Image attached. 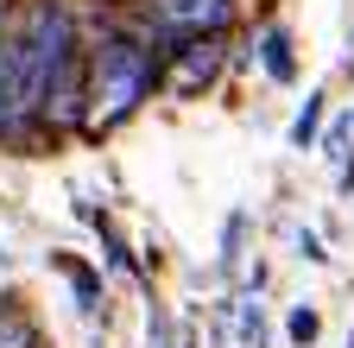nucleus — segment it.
I'll return each mask as SVG.
<instances>
[{"mask_svg":"<svg viewBox=\"0 0 354 348\" xmlns=\"http://www.w3.org/2000/svg\"><path fill=\"white\" fill-rule=\"evenodd\" d=\"M152 82H158V57L146 51V38H108V45L95 51V108H88V120L95 127H114V120H127L133 108H140L146 95H152Z\"/></svg>","mask_w":354,"mask_h":348,"instance_id":"obj_1","label":"nucleus"},{"mask_svg":"<svg viewBox=\"0 0 354 348\" xmlns=\"http://www.w3.org/2000/svg\"><path fill=\"white\" fill-rule=\"evenodd\" d=\"M215 70H221V38L209 32H196L184 51H177V70H171V95H196L203 82H215Z\"/></svg>","mask_w":354,"mask_h":348,"instance_id":"obj_2","label":"nucleus"},{"mask_svg":"<svg viewBox=\"0 0 354 348\" xmlns=\"http://www.w3.org/2000/svg\"><path fill=\"white\" fill-rule=\"evenodd\" d=\"M158 19L171 32H221L228 26V0H158Z\"/></svg>","mask_w":354,"mask_h":348,"instance_id":"obj_3","label":"nucleus"},{"mask_svg":"<svg viewBox=\"0 0 354 348\" xmlns=\"http://www.w3.org/2000/svg\"><path fill=\"white\" fill-rule=\"evenodd\" d=\"M259 64H266V76H272V82H291V38H285L279 26L259 38Z\"/></svg>","mask_w":354,"mask_h":348,"instance_id":"obj_4","label":"nucleus"},{"mask_svg":"<svg viewBox=\"0 0 354 348\" xmlns=\"http://www.w3.org/2000/svg\"><path fill=\"white\" fill-rule=\"evenodd\" d=\"M234 329L247 348H266V311H259V297H234Z\"/></svg>","mask_w":354,"mask_h":348,"instance_id":"obj_5","label":"nucleus"},{"mask_svg":"<svg viewBox=\"0 0 354 348\" xmlns=\"http://www.w3.org/2000/svg\"><path fill=\"white\" fill-rule=\"evenodd\" d=\"M317 127H323V95H304V108L291 120V146H310V140H317Z\"/></svg>","mask_w":354,"mask_h":348,"instance_id":"obj_6","label":"nucleus"},{"mask_svg":"<svg viewBox=\"0 0 354 348\" xmlns=\"http://www.w3.org/2000/svg\"><path fill=\"white\" fill-rule=\"evenodd\" d=\"M0 348H38V329L19 311H0Z\"/></svg>","mask_w":354,"mask_h":348,"instance_id":"obj_7","label":"nucleus"},{"mask_svg":"<svg viewBox=\"0 0 354 348\" xmlns=\"http://www.w3.org/2000/svg\"><path fill=\"white\" fill-rule=\"evenodd\" d=\"M70 285H76V304H82V311H95V297H102V279H95V273H82V266H70Z\"/></svg>","mask_w":354,"mask_h":348,"instance_id":"obj_8","label":"nucleus"},{"mask_svg":"<svg viewBox=\"0 0 354 348\" xmlns=\"http://www.w3.org/2000/svg\"><path fill=\"white\" fill-rule=\"evenodd\" d=\"M241 228H247V215H228V228H221V266L241 259Z\"/></svg>","mask_w":354,"mask_h":348,"instance_id":"obj_9","label":"nucleus"},{"mask_svg":"<svg viewBox=\"0 0 354 348\" xmlns=\"http://www.w3.org/2000/svg\"><path fill=\"white\" fill-rule=\"evenodd\" d=\"M146 348H171V317L152 304V323H146Z\"/></svg>","mask_w":354,"mask_h":348,"instance_id":"obj_10","label":"nucleus"},{"mask_svg":"<svg viewBox=\"0 0 354 348\" xmlns=\"http://www.w3.org/2000/svg\"><path fill=\"white\" fill-rule=\"evenodd\" d=\"M291 342H317V311H304V304L291 311Z\"/></svg>","mask_w":354,"mask_h":348,"instance_id":"obj_11","label":"nucleus"},{"mask_svg":"<svg viewBox=\"0 0 354 348\" xmlns=\"http://www.w3.org/2000/svg\"><path fill=\"white\" fill-rule=\"evenodd\" d=\"M297 253H304V259H329V253H323V241L310 235V228H297Z\"/></svg>","mask_w":354,"mask_h":348,"instance_id":"obj_12","label":"nucleus"}]
</instances>
